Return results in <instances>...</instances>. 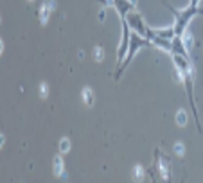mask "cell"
Segmentation results:
<instances>
[{"instance_id":"obj_5","label":"cell","mask_w":203,"mask_h":183,"mask_svg":"<svg viewBox=\"0 0 203 183\" xmlns=\"http://www.w3.org/2000/svg\"><path fill=\"white\" fill-rule=\"evenodd\" d=\"M174 151L178 154H183V146H181V144H176V146H174Z\"/></svg>"},{"instance_id":"obj_2","label":"cell","mask_w":203,"mask_h":183,"mask_svg":"<svg viewBox=\"0 0 203 183\" xmlns=\"http://www.w3.org/2000/svg\"><path fill=\"white\" fill-rule=\"evenodd\" d=\"M151 43V40L149 38H142V34H138L137 31L135 32H131V36H130V52H128V58L124 59V63H122V68H126L128 66V63H130V59L133 58V54L142 47V45H149Z\"/></svg>"},{"instance_id":"obj_4","label":"cell","mask_w":203,"mask_h":183,"mask_svg":"<svg viewBox=\"0 0 203 183\" xmlns=\"http://www.w3.org/2000/svg\"><path fill=\"white\" fill-rule=\"evenodd\" d=\"M176 120H178V124L180 126H185V122H187V115H185L183 111H180V113L176 115Z\"/></svg>"},{"instance_id":"obj_3","label":"cell","mask_w":203,"mask_h":183,"mask_svg":"<svg viewBox=\"0 0 203 183\" xmlns=\"http://www.w3.org/2000/svg\"><path fill=\"white\" fill-rule=\"evenodd\" d=\"M83 95H85V103H87V104H92V90L85 88V90H83Z\"/></svg>"},{"instance_id":"obj_7","label":"cell","mask_w":203,"mask_h":183,"mask_svg":"<svg viewBox=\"0 0 203 183\" xmlns=\"http://www.w3.org/2000/svg\"><path fill=\"white\" fill-rule=\"evenodd\" d=\"M61 149H63V151H67V149H68V142H67V140L61 144Z\"/></svg>"},{"instance_id":"obj_1","label":"cell","mask_w":203,"mask_h":183,"mask_svg":"<svg viewBox=\"0 0 203 183\" xmlns=\"http://www.w3.org/2000/svg\"><path fill=\"white\" fill-rule=\"evenodd\" d=\"M169 9H171V11H173V15L176 16V25H174V32H176V36H181V32L185 31L189 20H191L194 15H198V13H200V11H198V7H194V6H191V7L185 9V11H178V9H173V7H169Z\"/></svg>"},{"instance_id":"obj_6","label":"cell","mask_w":203,"mask_h":183,"mask_svg":"<svg viewBox=\"0 0 203 183\" xmlns=\"http://www.w3.org/2000/svg\"><path fill=\"white\" fill-rule=\"evenodd\" d=\"M101 58H102V51L97 47V49H95V59H101Z\"/></svg>"}]
</instances>
